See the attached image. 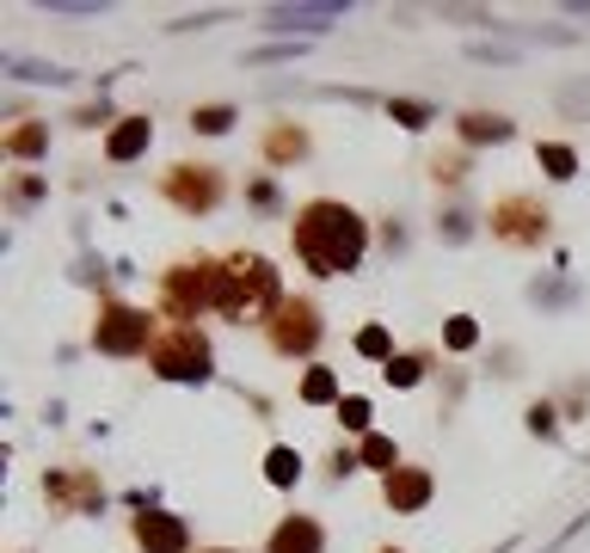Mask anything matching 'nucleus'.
I'll return each mask as SVG.
<instances>
[{
	"label": "nucleus",
	"mask_w": 590,
	"mask_h": 553,
	"mask_svg": "<svg viewBox=\"0 0 590 553\" xmlns=\"http://www.w3.org/2000/svg\"><path fill=\"white\" fill-rule=\"evenodd\" d=\"M290 246L314 276H358L370 259V222L344 198H308L290 215Z\"/></svg>",
	"instance_id": "nucleus-1"
},
{
	"label": "nucleus",
	"mask_w": 590,
	"mask_h": 553,
	"mask_svg": "<svg viewBox=\"0 0 590 553\" xmlns=\"http://www.w3.org/2000/svg\"><path fill=\"white\" fill-rule=\"evenodd\" d=\"M290 302L283 290V271L264 252H228L222 259V302L216 314L234 326H271V314Z\"/></svg>",
	"instance_id": "nucleus-2"
},
{
	"label": "nucleus",
	"mask_w": 590,
	"mask_h": 553,
	"mask_svg": "<svg viewBox=\"0 0 590 553\" xmlns=\"http://www.w3.org/2000/svg\"><path fill=\"white\" fill-rule=\"evenodd\" d=\"M222 302V259L197 252V259H172L160 271V320L167 326H197L203 314H216Z\"/></svg>",
	"instance_id": "nucleus-3"
},
{
	"label": "nucleus",
	"mask_w": 590,
	"mask_h": 553,
	"mask_svg": "<svg viewBox=\"0 0 590 553\" xmlns=\"http://www.w3.org/2000/svg\"><path fill=\"white\" fill-rule=\"evenodd\" d=\"M148 369L172 387H203V382H216V345H209L203 326H160Z\"/></svg>",
	"instance_id": "nucleus-4"
},
{
	"label": "nucleus",
	"mask_w": 590,
	"mask_h": 553,
	"mask_svg": "<svg viewBox=\"0 0 590 553\" xmlns=\"http://www.w3.org/2000/svg\"><path fill=\"white\" fill-rule=\"evenodd\" d=\"M160 338V314L136 302H99L93 314V351L99 357H148Z\"/></svg>",
	"instance_id": "nucleus-5"
},
{
	"label": "nucleus",
	"mask_w": 590,
	"mask_h": 553,
	"mask_svg": "<svg viewBox=\"0 0 590 553\" xmlns=\"http://www.w3.org/2000/svg\"><path fill=\"white\" fill-rule=\"evenodd\" d=\"M264 345H271V357H283V363H308V357L327 345V314H320V302H314V295H290V302L271 314V326H264Z\"/></svg>",
	"instance_id": "nucleus-6"
},
{
	"label": "nucleus",
	"mask_w": 590,
	"mask_h": 553,
	"mask_svg": "<svg viewBox=\"0 0 590 553\" xmlns=\"http://www.w3.org/2000/svg\"><path fill=\"white\" fill-rule=\"evenodd\" d=\"M160 198L172 203L179 215H216L228 203V172L216 160H172L160 172Z\"/></svg>",
	"instance_id": "nucleus-7"
},
{
	"label": "nucleus",
	"mask_w": 590,
	"mask_h": 553,
	"mask_svg": "<svg viewBox=\"0 0 590 553\" xmlns=\"http://www.w3.org/2000/svg\"><path fill=\"white\" fill-rule=\"evenodd\" d=\"M486 228H492L498 246H511V252H535V246L554 240V210L542 198H529V191H504L486 215Z\"/></svg>",
	"instance_id": "nucleus-8"
},
{
	"label": "nucleus",
	"mask_w": 590,
	"mask_h": 553,
	"mask_svg": "<svg viewBox=\"0 0 590 553\" xmlns=\"http://www.w3.org/2000/svg\"><path fill=\"white\" fill-rule=\"evenodd\" d=\"M44 505L56 510V517H99V510H105V479H99L93 467H49Z\"/></svg>",
	"instance_id": "nucleus-9"
},
{
	"label": "nucleus",
	"mask_w": 590,
	"mask_h": 553,
	"mask_svg": "<svg viewBox=\"0 0 590 553\" xmlns=\"http://www.w3.org/2000/svg\"><path fill=\"white\" fill-rule=\"evenodd\" d=\"M129 541H136V553H191V522L179 517V510L141 505L136 517H129Z\"/></svg>",
	"instance_id": "nucleus-10"
},
{
	"label": "nucleus",
	"mask_w": 590,
	"mask_h": 553,
	"mask_svg": "<svg viewBox=\"0 0 590 553\" xmlns=\"http://www.w3.org/2000/svg\"><path fill=\"white\" fill-rule=\"evenodd\" d=\"M431 498H436V479H431V467H419V461H400V467L382 479V505H388L394 517H419Z\"/></svg>",
	"instance_id": "nucleus-11"
},
{
	"label": "nucleus",
	"mask_w": 590,
	"mask_h": 553,
	"mask_svg": "<svg viewBox=\"0 0 590 553\" xmlns=\"http://www.w3.org/2000/svg\"><path fill=\"white\" fill-rule=\"evenodd\" d=\"M264 553H327V522L308 517V510H290V517H277V529L264 535Z\"/></svg>",
	"instance_id": "nucleus-12"
},
{
	"label": "nucleus",
	"mask_w": 590,
	"mask_h": 553,
	"mask_svg": "<svg viewBox=\"0 0 590 553\" xmlns=\"http://www.w3.org/2000/svg\"><path fill=\"white\" fill-rule=\"evenodd\" d=\"M332 25H344V7H264V31L277 37H314Z\"/></svg>",
	"instance_id": "nucleus-13"
},
{
	"label": "nucleus",
	"mask_w": 590,
	"mask_h": 553,
	"mask_svg": "<svg viewBox=\"0 0 590 553\" xmlns=\"http://www.w3.org/2000/svg\"><path fill=\"white\" fill-rule=\"evenodd\" d=\"M148 148H155V117H141V111L136 117H117L105 129V160L111 167H129V160H141Z\"/></svg>",
	"instance_id": "nucleus-14"
},
{
	"label": "nucleus",
	"mask_w": 590,
	"mask_h": 553,
	"mask_svg": "<svg viewBox=\"0 0 590 553\" xmlns=\"http://www.w3.org/2000/svg\"><path fill=\"white\" fill-rule=\"evenodd\" d=\"M511 136H517V123L504 117V111H480V105H474V111L455 117V142H462V148H486V142L498 148V142H511Z\"/></svg>",
	"instance_id": "nucleus-15"
},
{
	"label": "nucleus",
	"mask_w": 590,
	"mask_h": 553,
	"mask_svg": "<svg viewBox=\"0 0 590 553\" xmlns=\"http://www.w3.org/2000/svg\"><path fill=\"white\" fill-rule=\"evenodd\" d=\"M259 154H264V167H295V160H308L314 154V136L302 129V123H271L264 142H259Z\"/></svg>",
	"instance_id": "nucleus-16"
},
{
	"label": "nucleus",
	"mask_w": 590,
	"mask_h": 553,
	"mask_svg": "<svg viewBox=\"0 0 590 553\" xmlns=\"http://www.w3.org/2000/svg\"><path fill=\"white\" fill-rule=\"evenodd\" d=\"M431 363H436V351H431V345H412V351H394V363L382 369V382H388V387H400V394H406V387H419L424 375H431Z\"/></svg>",
	"instance_id": "nucleus-17"
},
{
	"label": "nucleus",
	"mask_w": 590,
	"mask_h": 553,
	"mask_svg": "<svg viewBox=\"0 0 590 553\" xmlns=\"http://www.w3.org/2000/svg\"><path fill=\"white\" fill-rule=\"evenodd\" d=\"M0 148H7V160H19V167H25V160H44V154H49V123H37V117L13 123Z\"/></svg>",
	"instance_id": "nucleus-18"
},
{
	"label": "nucleus",
	"mask_w": 590,
	"mask_h": 553,
	"mask_svg": "<svg viewBox=\"0 0 590 553\" xmlns=\"http://www.w3.org/2000/svg\"><path fill=\"white\" fill-rule=\"evenodd\" d=\"M44 191H49L44 172H25V167L7 172V210H13V215H32L37 203H44Z\"/></svg>",
	"instance_id": "nucleus-19"
},
{
	"label": "nucleus",
	"mask_w": 590,
	"mask_h": 553,
	"mask_svg": "<svg viewBox=\"0 0 590 553\" xmlns=\"http://www.w3.org/2000/svg\"><path fill=\"white\" fill-rule=\"evenodd\" d=\"M295 399H302V406H339V399H344V387H339V375H332L327 363H308V375H302Z\"/></svg>",
	"instance_id": "nucleus-20"
},
{
	"label": "nucleus",
	"mask_w": 590,
	"mask_h": 553,
	"mask_svg": "<svg viewBox=\"0 0 590 553\" xmlns=\"http://www.w3.org/2000/svg\"><path fill=\"white\" fill-rule=\"evenodd\" d=\"M535 160H542V172L554 184L578 179V148H566V142H535Z\"/></svg>",
	"instance_id": "nucleus-21"
},
{
	"label": "nucleus",
	"mask_w": 590,
	"mask_h": 553,
	"mask_svg": "<svg viewBox=\"0 0 590 553\" xmlns=\"http://www.w3.org/2000/svg\"><path fill=\"white\" fill-rule=\"evenodd\" d=\"M264 479L277 492H290L295 479H302V455H295L290 443H277V449H264Z\"/></svg>",
	"instance_id": "nucleus-22"
},
{
	"label": "nucleus",
	"mask_w": 590,
	"mask_h": 553,
	"mask_svg": "<svg viewBox=\"0 0 590 553\" xmlns=\"http://www.w3.org/2000/svg\"><path fill=\"white\" fill-rule=\"evenodd\" d=\"M358 455H363V467H375L382 479H388L394 467H400V449H394V437H382V430H370V437H363Z\"/></svg>",
	"instance_id": "nucleus-23"
},
{
	"label": "nucleus",
	"mask_w": 590,
	"mask_h": 553,
	"mask_svg": "<svg viewBox=\"0 0 590 553\" xmlns=\"http://www.w3.org/2000/svg\"><path fill=\"white\" fill-rule=\"evenodd\" d=\"M234 123H240L234 105H191V129H197V136H228Z\"/></svg>",
	"instance_id": "nucleus-24"
},
{
	"label": "nucleus",
	"mask_w": 590,
	"mask_h": 553,
	"mask_svg": "<svg viewBox=\"0 0 590 553\" xmlns=\"http://www.w3.org/2000/svg\"><path fill=\"white\" fill-rule=\"evenodd\" d=\"M474 345H480V320H474V314H450V326H443V351H474Z\"/></svg>",
	"instance_id": "nucleus-25"
},
{
	"label": "nucleus",
	"mask_w": 590,
	"mask_h": 553,
	"mask_svg": "<svg viewBox=\"0 0 590 553\" xmlns=\"http://www.w3.org/2000/svg\"><path fill=\"white\" fill-rule=\"evenodd\" d=\"M388 117L400 123V129H431L436 105H424V99H388Z\"/></svg>",
	"instance_id": "nucleus-26"
},
{
	"label": "nucleus",
	"mask_w": 590,
	"mask_h": 553,
	"mask_svg": "<svg viewBox=\"0 0 590 553\" xmlns=\"http://www.w3.org/2000/svg\"><path fill=\"white\" fill-rule=\"evenodd\" d=\"M431 179L443 184V191H462L467 184V154L455 148V154H431Z\"/></svg>",
	"instance_id": "nucleus-27"
},
{
	"label": "nucleus",
	"mask_w": 590,
	"mask_h": 553,
	"mask_svg": "<svg viewBox=\"0 0 590 553\" xmlns=\"http://www.w3.org/2000/svg\"><path fill=\"white\" fill-rule=\"evenodd\" d=\"M332 413H339V425H344V430H358V437H370V418H375L370 394H344L339 406H332Z\"/></svg>",
	"instance_id": "nucleus-28"
},
{
	"label": "nucleus",
	"mask_w": 590,
	"mask_h": 553,
	"mask_svg": "<svg viewBox=\"0 0 590 553\" xmlns=\"http://www.w3.org/2000/svg\"><path fill=\"white\" fill-rule=\"evenodd\" d=\"M358 357H370V363L388 369V363H394V338H388V326H363V332H358Z\"/></svg>",
	"instance_id": "nucleus-29"
},
{
	"label": "nucleus",
	"mask_w": 590,
	"mask_h": 553,
	"mask_svg": "<svg viewBox=\"0 0 590 553\" xmlns=\"http://www.w3.org/2000/svg\"><path fill=\"white\" fill-rule=\"evenodd\" d=\"M13 75H19V80H37V87H63L68 68H56V61H25V56H13Z\"/></svg>",
	"instance_id": "nucleus-30"
},
{
	"label": "nucleus",
	"mask_w": 590,
	"mask_h": 553,
	"mask_svg": "<svg viewBox=\"0 0 590 553\" xmlns=\"http://www.w3.org/2000/svg\"><path fill=\"white\" fill-rule=\"evenodd\" d=\"M523 418H529V437H547V443L559 437V406H554V399H535Z\"/></svg>",
	"instance_id": "nucleus-31"
},
{
	"label": "nucleus",
	"mask_w": 590,
	"mask_h": 553,
	"mask_svg": "<svg viewBox=\"0 0 590 553\" xmlns=\"http://www.w3.org/2000/svg\"><path fill=\"white\" fill-rule=\"evenodd\" d=\"M358 467H363L358 449H332V455H327V474H332V479H351Z\"/></svg>",
	"instance_id": "nucleus-32"
},
{
	"label": "nucleus",
	"mask_w": 590,
	"mask_h": 553,
	"mask_svg": "<svg viewBox=\"0 0 590 553\" xmlns=\"http://www.w3.org/2000/svg\"><path fill=\"white\" fill-rule=\"evenodd\" d=\"M436 234H443V240H467V234H474V228H467V210H450V215H436Z\"/></svg>",
	"instance_id": "nucleus-33"
},
{
	"label": "nucleus",
	"mask_w": 590,
	"mask_h": 553,
	"mask_svg": "<svg viewBox=\"0 0 590 553\" xmlns=\"http://www.w3.org/2000/svg\"><path fill=\"white\" fill-rule=\"evenodd\" d=\"M295 56H302V44H264V49H252V68H264V61H295Z\"/></svg>",
	"instance_id": "nucleus-34"
},
{
	"label": "nucleus",
	"mask_w": 590,
	"mask_h": 553,
	"mask_svg": "<svg viewBox=\"0 0 590 553\" xmlns=\"http://www.w3.org/2000/svg\"><path fill=\"white\" fill-rule=\"evenodd\" d=\"M585 522H590V517H572V522H566V529H559L554 541H547L542 553H566V548H572V535H578V529H585Z\"/></svg>",
	"instance_id": "nucleus-35"
},
{
	"label": "nucleus",
	"mask_w": 590,
	"mask_h": 553,
	"mask_svg": "<svg viewBox=\"0 0 590 553\" xmlns=\"http://www.w3.org/2000/svg\"><path fill=\"white\" fill-rule=\"evenodd\" d=\"M247 198L259 203V210H277V184H271V179H259V184H247Z\"/></svg>",
	"instance_id": "nucleus-36"
},
{
	"label": "nucleus",
	"mask_w": 590,
	"mask_h": 553,
	"mask_svg": "<svg viewBox=\"0 0 590 553\" xmlns=\"http://www.w3.org/2000/svg\"><path fill=\"white\" fill-rule=\"evenodd\" d=\"M111 117V111H105V99H99V105H80L75 111V123H80V129H93V123H105ZM111 123H117V117H111Z\"/></svg>",
	"instance_id": "nucleus-37"
},
{
	"label": "nucleus",
	"mask_w": 590,
	"mask_h": 553,
	"mask_svg": "<svg viewBox=\"0 0 590 553\" xmlns=\"http://www.w3.org/2000/svg\"><path fill=\"white\" fill-rule=\"evenodd\" d=\"M197 553H240V548H197Z\"/></svg>",
	"instance_id": "nucleus-38"
},
{
	"label": "nucleus",
	"mask_w": 590,
	"mask_h": 553,
	"mask_svg": "<svg viewBox=\"0 0 590 553\" xmlns=\"http://www.w3.org/2000/svg\"><path fill=\"white\" fill-rule=\"evenodd\" d=\"M375 553H406V548H375Z\"/></svg>",
	"instance_id": "nucleus-39"
}]
</instances>
